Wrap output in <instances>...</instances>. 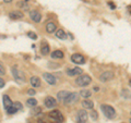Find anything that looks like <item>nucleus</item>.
<instances>
[{"label":"nucleus","mask_w":131,"mask_h":123,"mask_svg":"<svg viewBox=\"0 0 131 123\" xmlns=\"http://www.w3.org/2000/svg\"><path fill=\"white\" fill-rule=\"evenodd\" d=\"M101 107V110H102V112H103L104 116L107 118V119H110V120H113V119L116 118V110H115L112 106H109V105H106V104H103V105H101L100 106Z\"/></svg>","instance_id":"1"},{"label":"nucleus","mask_w":131,"mask_h":123,"mask_svg":"<svg viewBox=\"0 0 131 123\" xmlns=\"http://www.w3.org/2000/svg\"><path fill=\"white\" fill-rule=\"evenodd\" d=\"M11 73H12V75H13V79L18 82V83H24V82L26 81L25 74H24L21 70H19L16 65L11 68Z\"/></svg>","instance_id":"2"},{"label":"nucleus","mask_w":131,"mask_h":123,"mask_svg":"<svg viewBox=\"0 0 131 123\" xmlns=\"http://www.w3.org/2000/svg\"><path fill=\"white\" fill-rule=\"evenodd\" d=\"M91 82H92V79H91V76L88 75V74H81L77 77V80H75V84L78 86H80V87H85V86H88L91 84Z\"/></svg>","instance_id":"3"},{"label":"nucleus","mask_w":131,"mask_h":123,"mask_svg":"<svg viewBox=\"0 0 131 123\" xmlns=\"http://www.w3.org/2000/svg\"><path fill=\"white\" fill-rule=\"evenodd\" d=\"M88 119H89V113L85 111V109H80L77 112V117H75L77 123H86Z\"/></svg>","instance_id":"4"},{"label":"nucleus","mask_w":131,"mask_h":123,"mask_svg":"<svg viewBox=\"0 0 131 123\" xmlns=\"http://www.w3.org/2000/svg\"><path fill=\"white\" fill-rule=\"evenodd\" d=\"M49 117L57 123H62L64 121L63 114L61 111H59V110H52V111H50L49 112Z\"/></svg>","instance_id":"5"},{"label":"nucleus","mask_w":131,"mask_h":123,"mask_svg":"<svg viewBox=\"0 0 131 123\" xmlns=\"http://www.w3.org/2000/svg\"><path fill=\"white\" fill-rule=\"evenodd\" d=\"M79 100V94L78 93H70L67 96V98L64 99V104L66 105H74L75 102H78Z\"/></svg>","instance_id":"6"},{"label":"nucleus","mask_w":131,"mask_h":123,"mask_svg":"<svg viewBox=\"0 0 131 123\" xmlns=\"http://www.w3.org/2000/svg\"><path fill=\"white\" fill-rule=\"evenodd\" d=\"M114 76H115V74H114L113 71H104L100 75V81L103 82V83H105V82H107V81L113 80Z\"/></svg>","instance_id":"7"},{"label":"nucleus","mask_w":131,"mask_h":123,"mask_svg":"<svg viewBox=\"0 0 131 123\" xmlns=\"http://www.w3.org/2000/svg\"><path fill=\"white\" fill-rule=\"evenodd\" d=\"M43 77L44 80L46 81V83L49 84V85H55L57 83V79L54 74H51V73H48V72H45L43 74Z\"/></svg>","instance_id":"8"},{"label":"nucleus","mask_w":131,"mask_h":123,"mask_svg":"<svg viewBox=\"0 0 131 123\" xmlns=\"http://www.w3.org/2000/svg\"><path fill=\"white\" fill-rule=\"evenodd\" d=\"M71 61L75 64H84L85 63V58L80 54H73L71 56Z\"/></svg>","instance_id":"9"},{"label":"nucleus","mask_w":131,"mask_h":123,"mask_svg":"<svg viewBox=\"0 0 131 123\" xmlns=\"http://www.w3.org/2000/svg\"><path fill=\"white\" fill-rule=\"evenodd\" d=\"M44 105H45V107H46V108H54V107H56L57 101H56V99L54 97L47 96L44 99Z\"/></svg>","instance_id":"10"},{"label":"nucleus","mask_w":131,"mask_h":123,"mask_svg":"<svg viewBox=\"0 0 131 123\" xmlns=\"http://www.w3.org/2000/svg\"><path fill=\"white\" fill-rule=\"evenodd\" d=\"M30 18L34 23H39L42 21V14L37 10H32L30 12Z\"/></svg>","instance_id":"11"},{"label":"nucleus","mask_w":131,"mask_h":123,"mask_svg":"<svg viewBox=\"0 0 131 123\" xmlns=\"http://www.w3.org/2000/svg\"><path fill=\"white\" fill-rule=\"evenodd\" d=\"M82 69L81 68H73V69H68L67 70V74L70 76H79L82 74Z\"/></svg>","instance_id":"12"},{"label":"nucleus","mask_w":131,"mask_h":123,"mask_svg":"<svg viewBox=\"0 0 131 123\" xmlns=\"http://www.w3.org/2000/svg\"><path fill=\"white\" fill-rule=\"evenodd\" d=\"M2 102H3V108L6 110H8L12 105H13V102H12L11 98L8 96V95H3L2 96Z\"/></svg>","instance_id":"13"},{"label":"nucleus","mask_w":131,"mask_h":123,"mask_svg":"<svg viewBox=\"0 0 131 123\" xmlns=\"http://www.w3.org/2000/svg\"><path fill=\"white\" fill-rule=\"evenodd\" d=\"M23 16H24V14L22 11H12L9 13V18L12 20H20V19H22Z\"/></svg>","instance_id":"14"},{"label":"nucleus","mask_w":131,"mask_h":123,"mask_svg":"<svg viewBox=\"0 0 131 123\" xmlns=\"http://www.w3.org/2000/svg\"><path fill=\"white\" fill-rule=\"evenodd\" d=\"M82 107H83V109H89V110H92L94 108V104L92 100L90 99H84L83 101H82Z\"/></svg>","instance_id":"15"},{"label":"nucleus","mask_w":131,"mask_h":123,"mask_svg":"<svg viewBox=\"0 0 131 123\" xmlns=\"http://www.w3.org/2000/svg\"><path fill=\"white\" fill-rule=\"evenodd\" d=\"M56 30H57V25L54 22H48L46 24V32L48 34H51V33L56 32Z\"/></svg>","instance_id":"16"},{"label":"nucleus","mask_w":131,"mask_h":123,"mask_svg":"<svg viewBox=\"0 0 131 123\" xmlns=\"http://www.w3.org/2000/svg\"><path fill=\"white\" fill-rule=\"evenodd\" d=\"M50 56H51L52 59H62L64 57V54H63L62 50H55V51L51 52Z\"/></svg>","instance_id":"17"},{"label":"nucleus","mask_w":131,"mask_h":123,"mask_svg":"<svg viewBox=\"0 0 131 123\" xmlns=\"http://www.w3.org/2000/svg\"><path fill=\"white\" fill-rule=\"evenodd\" d=\"M30 83H31V85L33 86V87H39L40 84H42L38 76H32L30 79Z\"/></svg>","instance_id":"18"},{"label":"nucleus","mask_w":131,"mask_h":123,"mask_svg":"<svg viewBox=\"0 0 131 123\" xmlns=\"http://www.w3.org/2000/svg\"><path fill=\"white\" fill-rule=\"evenodd\" d=\"M69 92H67V91H61V92H59L58 94H57V100H59V101H64V99L67 98V96L69 95Z\"/></svg>","instance_id":"19"},{"label":"nucleus","mask_w":131,"mask_h":123,"mask_svg":"<svg viewBox=\"0 0 131 123\" xmlns=\"http://www.w3.org/2000/svg\"><path fill=\"white\" fill-rule=\"evenodd\" d=\"M79 95L81 96V97H83L84 99H89L90 97H91V95H92V92L91 91H89V89H82V91L80 92V94Z\"/></svg>","instance_id":"20"},{"label":"nucleus","mask_w":131,"mask_h":123,"mask_svg":"<svg viewBox=\"0 0 131 123\" xmlns=\"http://www.w3.org/2000/svg\"><path fill=\"white\" fill-rule=\"evenodd\" d=\"M56 37L61 39V40H64L66 38H67V34H66V32L63 30H57V32H56Z\"/></svg>","instance_id":"21"},{"label":"nucleus","mask_w":131,"mask_h":123,"mask_svg":"<svg viewBox=\"0 0 131 123\" xmlns=\"http://www.w3.org/2000/svg\"><path fill=\"white\" fill-rule=\"evenodd\" d=\"M18 7L20 8L21 10H23V11H27V10H30V7H28V5H27V2L26 1H19L18 2Z\"/></svg>","instance_id":"22"},{"label":"nucleus","mask_w":131,"mask_h":123,"mask_svg":"<svg viewBox=\"0 0 131 123\" xmlns=\"http://www.w3.org/2000/svg\"><path fill=\"white\" fill-rule=\"evenodd\" d=\"M26 105L28 106L30 108H34V107H36L37 106V100L35 99V98H28V99L26 100Z\"/></svg>","instance_id":"23"},{"label":"nucleus","mask_w":131,"mask_h":123,"mask_svg":"<svg viewBox=\"0 0 131 123\" xmlns=\"http://www.w3.org/2000/svg\"><path fill=\"white\" fill-rule=\"evenodd\" d=\"M40 51H42V54L44 55V56H46V55H48L49 52H50V48H49V46L47 44H43L42 45V47H40Z\"/></svg>","instance_id":"24"},{"label":"nucleus","mask_w":131,"mask_h":123,"mask_svg":"<svg viewBox=\"0 0 131 123\" xmlns=\"http://www.w3.org/2000/svg\"><path fill=\"white\" fill-rule=\"evenodd\" d=\"M90 114V118H91L92 119V121H96L97 120V119H98V114H97V112L95 111V110H91V112H90L89 113Z\"/></svg>","instance_id":"25"},{"label":"nucleus","mask_w":131,"mask_h":123,"mask_svg":"<svg viewBox=\"0 0 131 123\" xmlns=\"http://www.w3.org/2000/svg\"><path fill=\"white\" fill-rule=\"evenodd\" d=\"M121 96L124 98H126V99H129L130 96H131V94H130L129 91H127V89H122V91H121Z\"/></svg>","instance_id":"26"},{"label":"nucleus","mask_w":131,"mask_h":123,"mask_svg":"<svg viewBox=\"0 0 131 123\" xmlns=\"http://www.w3.org/2000/svg\"><path fill=\"white\" fill-rule=\"evenodd\" d=\"M6 111L8 112V114H14L15 112H18V109H16V108L14 107V106L12 105V106H11V107H10L9 109H8V110H6Z\"/></svg>","instance_id":"27"},{"label":"nucleus","mask_w":131,"mask_h":123,"mask_svg":"<svg viewBox=\"0 0 131 123\" xmlns=\"http://www.w3.org/2000/svg\"><path fill=\"white\" fill-rule=\"evenodd\" d=\"M13 106L14 107L18 109V111H20V110H22L23 109V106H22V104L20 101H15V102H13Z\"/></svg>","instance_id":"28"},{"label":"nucleus","mask_w":131,"mask_h":123,"mask_svg":"<svg viewBox=\"0 0 131 123\" xmlns=\"http://www.w3.org/2000/svg\"><path fill=\"white\" fill-rule=\"evenodd\" d=\"M27 36H28V37H30V38L34 39V40L37 39V35H36L34 32H28V33H27Z\"/></svg>","instance_id":"29"},{"label":"nucleus","mask_w":131,"mask_h":123,"mask_svg":"<svg viewBox=\"0 0 131 123\" xmlns=\"http://www.w3.org/2000/svg\"><path fill=\"white\" fill-rule=\"evenodd\" d=\"M27 94H28V95H30V96L32 97V96H34V95H35L36 92H35L33 88H30V89H28V91H27Z\"/></svg>","instance_id":"30"},{"label":"nucleus","mask_w":131,"mask_h":123,"mask_svg":"<svg viewBox=\"0 0 131 123\" xmlns=\"http://www.w3.org/2000/svg\"><path fill=\"white\" fill-rule=\"evenodd\" d=\"M6 73V69H5V67H2L1 64H0V75H3Z\"/></svg>","instance_id":"31"},{"label":"nucleus","mask_w":131,"mask_h":123,"mask_svg":"<svg viewBox=\"0 0 131 123\" xmlns=\"http://www.w3.org/2000/svg\"><path fill=\"white\" fill-rule=\"evenodd\" d=\"M5 84H6L5 80H3V79H1V77H0V88H2L3 86H5Z\"/></svg>","instance_id":"32"},{"label":"nucleus","mask_w":131,"mask_h":123,"mask_svg":"<svg viewBox=\"0 0 131 123\" xmlns=\"http://www.w3.org/2000/svg\"><path fill=\"white\" fill-rule=\"evenodd\" d=\"M108 6H109L110 8H112V9H113V10H115V8H116V7H115V5H114V3H113V2H109V3H108Z\"/></svg>","instance_id":"33"},{"label":"nucleus","mask_w":131,"mask_h":123,"mask_svg":"<svg viewBox=\"0 0 131 123\" xmlns=\"http://www.w3.org/2000/svg\"><path fill=\"white\" fill-rule=\"evenodd\" d=\"M100 91V87L98 86H94V92H98Z\"/></svg>","instance_id":"34"},{"label":"nucleus","mask_w":131,"mask_h":123,"mask_svg":"<svg viewBox=\"0 0 131 123\" xmlns=\"http://www.w3.org/2000/svg\"><path fill=\"white\" fill-rule=\"evenodd\" d=\"M127 9H128V11H129V13L131 14V6H128V7H127Z\"/></svg>","instance_id":"35"},{"label":"nucleus","mask_w":131,"mask_h":123,"mask_svg":"<svg viewBox=\"0 0 131 123\" xmlns=\"http://www.w3.org/2000/svg\"><path fill=\"white\" fill-rule=\"evenodd\" d=\"M6 3H10V2H12V0H3Z\"/></svg>","instance_id":"36"},{"label":"nucleus","mask_w":131,"mask_h":123,"mask_svg":"<svg viewBox=\"0 0 131 123\" xmlns=\"http://www.w3.org/2000/svg\"><path fill=\"white\" fill-rule=\"evenodd\" d=\"M129 84H130V86H131V79L129 80Z\"/></svg>","instance_id":"37"},{"label":"nucleus","mask_w":131,"mask_h":123,"mask_svg":"<svg viewBox=\"0 0 131 123\" xmlns=\"http://www.w3.org/2000/svg\"><path fill=\"white\" fill-rule=\"evenodd\" d=\"M129 123H131V119H130V120H129Z\"/></svg>","instance_id":"38"},{"label":"nucleus","mask_w":131,"mask_h":123,"mask_svg":"<svg viewBox=\"0 0 131 123\" xmlns=\"http://www.w3.org/2000/svg\"><path fill=\"white\" fill-rule=\"evenodd\" d=\"M38 123H45V122H38Z\"/></svg>","instance_id":"39"},{"label":"nucleus","mask_w":131,"mask_h":123,"mask_svg":"<svg viewBox=\"0 0 131 123\" xmlns=\"http://www.w3.org/2000/svg\"><path fill=\"white\" fill-rule=\"evenodd\" d=\"M54 123H57V122H54Z\"/></svg>","instance_id":"40"},{"label":"nucleus","mask_w":131,"mask_h":123,"mask_svg":"<svg viewBox=\"0 0 131 123\" xmlns=\"http://www.w3.org/2000/svg\"><path fill=\"white\" fill-rule=\"evenodd\" d=\"M122 123H125V122H122Z\"/></svg>","instance_id":"41"}]
</instances>
